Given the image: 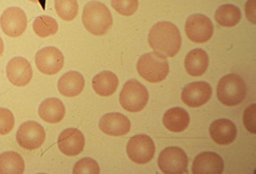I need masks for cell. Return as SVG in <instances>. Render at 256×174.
I'll list each match as a JSON object with an SVG mask.
<instances>
[{"label":"cell","mask_w":256,"mask_h":174,"mask_svg":"<svg viewBox=\"0 0 256 174\" xmlns=\"http://www.w3.org/2000/svg\"><path fill=\"white\" fill-rule=\"evenodd\" d=\"M148 40L151 48L164 57L176 55L181 45V37L178 28L168 21L154 25L150 31Z\"/></svg>","instance_id":"1"},{"label":"cell","mask_w":256,"mask_h":174,"mask_svg":"<svg viewBox=\"0 0 256 174\" xmlns=\"http://www.w3.org/2000/svg\"><path fill=\"white\" fill-rule=\"evenodd\" d=\"M82 21L90 33L102 36L106 33L112 24V17L108 7L98 1H91L84 6Z\"/></svg>","instance_id":"2"},{"label":"cell","mask_w":256,"mask_h":174,"mask_svg":"<svg viewBox=\"0 0 256 174\" xmlns=\"http://www.w3.org/2000/svg\"><path fill=\"white\" fill-rule=\"evenodd\" d=\"M136 68L140 75L152 83L162 81L169 71L166 59L156 52L142 55L138 61Z\"/></svg>","instance_id":"3"},{"label":"cell","mask_w":256,"mask_h":174,"mask_svg":"<svg viewBox=\"0 0 256 174\" xmlns=\"http://www.w3.org/2000/svg\"><path fill=\"white\" fill-rule=\"evenodd\" d=\"M246 86L244 80L236 74L223 77L217 87V96L224 105L233 106L243 101L246 95Z\"/></svg>","instance_id":"4"},{"label":"cell","mask_w":256,"mask_h":174,"mask_svg":"<svg viewBox=\"0 0 256 174\" xmlns=\"http://www.w3.org/2000/svg\"><path fill=\"white\" fill-rule=\"evenodd\" d=\"M148 99V93L142 83L131 79L124 84L120 95V102L126 110L136 113L142 110Z\"/></svg>","instance_id":"5"},{"label":"cell","mask_w":256,"mask_h":174,"mask_svg":"<svg viewBox=\"0 0 256 174\" xmlns=\"http://www.w3.org/2000/svg\"><path fill=\"white\" fill-rule=\"evenodd\" d=\"M158 163L160 169L164 174H181L187 171L188 158L181 149L168 147L161 152Z\"/></svg>","instance_id":"6"},{"label":"cell","mask_w":256,"mask_h":174,"mask_svg":"<svg viewBox=\"0 0 256 174\" xmlns=\"http://www.w3.org/2000/svg\"><path fill=\"white\" fill-rule=\"evenodd\" d=\"M129 158L138 164H145L153 158L155 146L152 140L146 135H138L132 137L127 145Z\"/></svg>","instance_id":"7"},{"label":"cell","mask_w":256,"mask_h":174,"mask_svg":"<svg viewBox=\"0 0 256 174\" xmlns=\"http://www.w3.org/2000/svg\"><path fill=\"white\" fill-rule=\"evenodd\" d=\"M28 24L27 17L24 11L18 7L6 9L0 18V25L4 33L12 37L22 35Z\"/></svg>","instance_id":"8"},{"label":"cell","mask_w":256,"mask_h":174,"mask_svg":"<svg viewBox=\"0 0 256 174\" xmlns=\"http://www.w3.org/2000/svg\"><path fill=\"white\" fill-rule=\"evenodd\" d=\"M46 133L38 123L29 121L19 127L16 135V141L22 148L32 150L40 148L44 143Z\"/></svg>","instance_id":"9"},{"label":"cell","mask_w":256,"mask_h":174,"mask_svg":"<svg viewBox=\"0 0 256 174\" xmlns=\"http://www.w3.org/2000/svg\"><path fill=\"white\" fill-rule=\"evenodd\" d=\"M186 32L192 42L201 43L208 41L213 33V25L206 16L196 14L190 16L186 20Z\"/></svg>","instance_id":"10"},{"label":"cell","mask_w":256,"mask_h":174,"mask_svg":"<svg viewBox=\"0 0 256 174\" xmlns=\"http://www.w3.org/2000/svg\"><path fill=\"white\" fill-rule=\"evenodd\" d=\"M35 63L38 70L46 75H54L62 68L64 57L62 52L54 46H48L36 53Z\"/></svg>","instance_id":"11"},{"label":"cell","mask_w":256,"mask_h":174,"mask_svg":"<svg viewBox=\"0 0 256 174\" xmlns=\"http://www.w3.org/2000/svg\"><path fill=\"white\" fill-rule=\"evenodd\" d=\"M6 76L13 85L24 86L30 81L32 77V70L30 63L22 57L12 58L6 66Z\"/></svg>","instance_id":"12"},{"label":"cell","mask_w":256,"mask_h":174,"mask_svg":"<svg viewBox=\"0 0 256 174\" xmlns=\"http://www.w3.org/2000/svg\"><path fill=\"white\" fill-rule=\"evenodd\" d=\"M212 88L204 81L194 82L187 85L182 93V99L187 106L194 108L206 104L210 99Z\"/></svg>","instance_id":"13"},{"label":"cell","mask_w":256,"mask_h":174,"mask_svg":"<svg viewBox=\"0 0 256 174\" xmlns=\"http://www.w3.org/2000/svg\"><path fill=\"white\" fill-rule=\"evenodd\" d=\"M58 146L60 151L68 156H75L83 150L85 141L82 133L76 128H68L60 135Z\"/></svg>","instance_id":"14"},{"label":"cell","mask_w":256,"mask_h":174,"mask_svg":"<svg viewBox=\"0 0 256 174\" xmlns=\"http://www.w3.org/2000/svg\"><path fill=\"white\" fill-rule=\"evenodd\" d=\"M98 126L102 132L112 136L125 135L130 129L128 119L120 113H111L104 115L100 120Z\"/></svg>","instance_id":"15"},{"label":"cell","mask_w":256,"mask_h":174,"mask_svg":"<svg viewBox=\"0 0 256 174\" xmlns=\"http://www.w3.org/2000/svg\"><path fill=\"white\" fill-rule=\"evenodd\" d=\"M224 162L217 154L212 152H204L194 159L192 173L194 174H220L224 170Z\"/></svg>","instance_id":"16"},{"label":"cell","mask_w":256,"mask_h":174,"mask_svg":"<svg viewBox=\"0 0 256 174\" xmlns=\"http://www.w3.org/2000/svg\"><path fill=\"white\" fill-rule=\"evenodd\" d=\"M210 134L216 143L219 145H228L235 139L236 129L231 121L221 119L212 123L210 128Z\"/></svg>","instance_id":"17"},{"label":"cell","mask_w":256,"mask_h":174,"mask_svg":"<svg viewBox=\"0 0 256 174\" xmlns=\"http://www.w3.org/2000/svg\"><path fill=\"white\" fill-rule=\"evenodd\" d=\"M84 80L82 75L76 71H70L58 80V87L62 95L72 97L78 95L83 90Z\"/></svg>","instance_id":"18"},{"label":"cell","mask_w":256,"mask_h":174,"mask_svg":"<svg viewBox=\"0 0 256 174\" xmlns=\"http://www.w3.org/2000/svg\"><path fill=\"white\" fill-rule=\"evenodd\" d=\"M38 112L43 120L48 123L54 124L62 120L66 110L60 100L56 98H50L46 99L40 104Z\"/></svg>","instance_id":"19"},{"label":"cell","mask_w":256,"mask_h":174,"mask_svg":"<svg viewBox=\"0 0 256 174\" xmlns=\"http://www.w3.org/2000/svg\"><path fill=\"white\" fill-rule=\"evenodd\" d=\"M208 58L206 53L202 49L196 48L190 51L184 60L187 73L192 76H200L206 70Z\"/></svg>","instance_id":"20"},{"label":"cell","mask_w":256,"mask_h":174,"mask_svg":"<svg viewBox=\"0 0 256 174\" xmlns=\"http://www.w3.org/2000/svg\"><path fill=\"white\" fill-rule=\"evenodd\" d=\"M190 117L184 109L172 108L168 110L163 117L164 126L169 131L178 133L184 130L188 125Z\"/></svg>","instance_id":"21"},{"label":"cell","mask_w":256,"mask_h":174,"mask_svg":"<svg viewBox=\"0 0 256 174\" xmlns=\"http://www.w3.org/2000/svg\"><path fill=\"white\" fill-rule=\"evenodd\" d=\"M118 80L114 73L104 71L96 75L92 80L93 89L98 95L108 97L112 95L117 89Z\"/></svg>","instance_id":"22"},{"label":"cell","mask_w":256,"mask_h":174,"mask_svg":"<svg viewBox=\"0 0 256 174\" xmlns=\"http://www.w3.org/2000/svg\"><path fill=\"white\" fill-rule=\"evenodd\" d=\"M24 169V161L18 153L6 152L0 155V174H20Z\"/></svg>","instance_id":"23"},{"label":"cell","mask_w":256,"mask_h":174,"mask_svg":"<svg viewBox=\"0 0 256 174\" xmlns=\"http://www.w3.org/2000/svg\"><path fill=\"white\" fill-rule=\"evenodd\" d=\"M241 13L236 6L230 4L220 6L216 11L215 20L222 26L232 27L240 21Z\"/></svg>","instance_id":"24"},{"label":"cell","mask_w":256,"mask_h":174,"mask_svg":"<svg viewBox=\"0 0 256 174\" xmlns=\"http://www.w3.org/2000/svg\"><path fill=\"white\" fill-rule=\"evenodd\" d=\"M32 28L36 35L40 37H46L56 33L58 24L52 17L48 15H41L34 19Z\"/></svg>","instance_id":"25"},{"label":"cell","mask_w":256,"mask_h":174,"mask_svg":"<svg viewBox=\"0 0 256 174\" xmlns=\"http://www.w3.org/2000/svg\"><path fill=\"white\" fill-rule=\"evenodd\" d=\"M54 7L59 17L66 21L73 20L77 15V0H54Z\"/></svg>","instance_id":"26"},{"label":"cell","mask_w":256,"mask_h":174,"mask_svg":"<svg viewBox=\"0 0 256 174\" xmlns=\"http://www.w3.org/2000/svg\"><path fill=\"white\" fill-rule=\"evenodd\" d=\"M113 8L119 14L124 16H130L138 9V0H112Z\"/></svg>","instance_id":"27"},{"label":"cell","mask_w":256,"mask_h":174,"mask_svg":"<svg viewBox=\"0 0 256 174\" xmlns=\"http://www.w3.org/2000/svg\"><path fill=\"white\" fill-rule=\"evenodd\" d=\"M100 167L97 162L90 158H84L76 163L74 174H99Z\"/></svg>","instance_id":"28"},{"label":"cell","mask_w":256,"mask_h":174,"mask_svg":"<svg viewBox=\"0 0 256 174\" xmlns=\"http://www.w3.org/2000/svg\"><path fill=\"white\" fill-rule=\"evenodd\" d=\"M14 125V118L12 113L8 109L0 108V135L10 133Z\"/></svg>","instance_id":"29"},{"label":"cell","mask_w":256,"mask_h":174,"mask_svg":"<svg viewBox=\"0 0 256 174\" xmlns=\"http://www.w3.org/2000/svg\"><path fill=\"white\" fill-rule=\"evenodd\" d=\"M244 123L250 133L256 134V104L251 105L244 113Z\"/></svg>","instance_id":"30"},{"label":"cell","mask_w":256,"mask_h":174,"mask_svg":"<svg viewBox=\"0 0 256 174\" xmlns=\"http://www.w3.org/2000/svg\"><path fill=\"white\" fill-rule=\"evenodd\" d=\"M246 14L248 19H252V14L254 15L255 0H250L246 4Z\"/></svg>","instance_id":"31"},{"label":"cell","mask_w":256,"mask_h":174,"mask_svg":"<svg viewBox=\"0 0 256 174\" xmlns=\"http://www.w3.org/2000/svg\"><path fill=\"white\" fill-rule=\"evenodd\" d=\"M29 1L40 4L42 7L44 6L46 0H28Z\"/></svg>","instance_id":"32"},{"label":"cell","mask_w":256,"mask_h":174,"mask_svg":"<svg viewBox=\"0 0 256 174\" xmlns=\"http://www.w3.org/2000/svg\"><path fill=\"white\" fill-rule=\"evenodd\" d=\"M4 50V44L2 38L0 37V56L2 54Z\"/></svg>","instance_id":"33"}]
</instances>
